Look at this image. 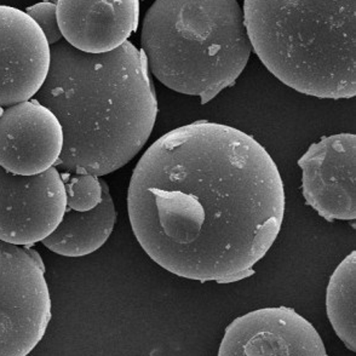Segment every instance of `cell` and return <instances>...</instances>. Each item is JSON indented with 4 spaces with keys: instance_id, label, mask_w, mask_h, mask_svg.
<instances>
[{
    "instance_id": "7a4b0ae2",
    "label": "cell",
    "mask_w": 356,
    "mask_h": 356,
    "mask_svg": "<svg viewBox=\"0 0 356 356\" xmlns=\"http://www.w3.org/2000/svg\"><path fill=\"white\" fill-rule=\"evenodd\" d=\"M47 79L34 96L63 131L55 168L104 176L131 161L156 120L158 101L145 54L132 42L86 54L62 39L50 47Z\"/></svg>"
},
{
    "instance_id": "30bf717a",
    "label": "cell",
    "mask_w": 356,
    "mask_h": 356,
    "mask_svg": "<svg viewBox=\"0 0 356 356\" xmlns=\"http://www.w3.org/2000/svg\"><path fill=\"white\" fill-rule=\"evenodd\" d=\"M62 148L61 124L35 99L10 106L0 115V166L8 172H45L56 165Z\"/></svg>"
},
{
    "instance_id": "8fae6325",
    "label": "cell",
    "mask_w": 356,
    "mask_h": 356,
    "mask_svg": "<svg viewBox=\"0 0 356 356\" xmlns=\"http://www.w3.org/2000/svg\"><path fill=\"white\" fill-rule=\"evenodd\" d=\"M62 37L86 54H106L122 47L140 22V0H57Z\"/></svg>"
},
{
    "instance_id": "9c48e42d",
    "label": "cell",
    "mask_w": 356,
    "mask_h": 356,
    "mask_svg": "<svg viewBox=\"0 0 356 356\" xmlns=\"http://www.w3.org/2000/svg\"><path fill=\"white\" fill-rule=\"evenodd\" d=\"M50 44L33 19L0 5V107L33 99L47 79Z\"/></svg>"
},
{
    "instance_id": "7c38bea8",
    "label": "cell",
    "mask_w": 356,
    "mask_h": 356,
    "mask_svg": "<svg viewBox=\"0 0 356 356\" xmlns=\"http://www.w3.org/2000/svg\"><path fill=\"white\" fill-rule=\"evenodd\" d=\"M102 200L90 211L67 207L61 223L42 240L44 246L65 257H84L101 249L112 234L117 211L107 183L102 179Z\"/></svg>"
},
{
    "instance_id": "9a60e30c",
    "label": "cell",
    "mask_w": 356,
    "mask_h": 356,
    "mask_svg": "<svg viewBox=\"0 0 356 356\" xmlns=\"http://www.w3.org/2000/svg\"><path fill=\"white\" fill-rule=\"evenodd\" d=\"M26 14L39 26L50 45L61 42V31L58 27L56 15V4L51 1H42L32 5L26 10Z\"/></svg>"
},
{
    "instance_id": "5bb4252c",
    "label": "cell",
    "mask_w": 356,
    "mask_h": 356,
    "mask_svg": "<svg viewBox=\"0 0 356 356\" xmlns=\"http://www.w3.org/2000/svg\"><path fill=\"white\" fill-rule=\"evenodd\" d=\"M66 188L67 207L74 211L92 210L102 200V179L86 174L62 175Z\"/></svg>"
},
{
    "instance_id": "6da1fadb",
    "label": "cell",
    "mask_w": 356,
    "mask_h": 356,
    "mask_svg": "<svg viewBox=\"0 0 356 356\" xmlns=\"http://www.w3.org/2000/svg\"><path fill=\"white\" fill-rule=\"evenodd\" d=\"M127 211L137 241L165 270L232 284L253 275L277 240L285 189L275 161L252 136L195 122L145 150Z\"/></svg>"
},
{
    "instance_id": "52a82bcc",
    "label": "cell",
    "mask_w": 356,
    "mask_h": 356,
    "mask_svg": "<svg viewBox=\"0 0 356 356\" xmlns=\"http://www.w3.org/2000/svg\"><path fill=\"white\" fill-rule=\"evenodd\" d=\"M217 356H328L316 328L286 307L243 315L225 328Z\"/></svg>"
},
{
    "instance_id": "3957f363",
    "label": "cell",
    "mask_w": 356,
    "mask_h": 356,
    "mask_svg": "<svg viewBox=\"0 0 356 356\" xmlns=\"http://www.w3.org/2000/svg\"><path fill=\"white\" fill-rule=\"evenodd\" d=\"M355 0H244L251 47L274 76L319 99L356 95Z\"/></svg>"
},
{
    "instance_id": "8992f818",
    "label": "cell",
    "mask_w": 356,
    "mask_h": 356,
    "mask_svg": "<svg viewBox=\"0 0 356 356\" xmlns=\"http://www.w3.org/2000/svg\"><path fill=\"white\" fill-rule=\"evenodd\" d=\"M66 188L55 166L24 176L0 166V240L17 246L37 244L61 223Z\"/></svg>"
},
{
    "instance_id": "ba28073f",
    "label": "cell",
    "mask_w": 356,
    "mask_h": 356,
    "mask_svg": "<svg viewBox=\"0 0 356 356\" xmlns=\"http://www.w3.org/2000/svg\"><path fill=\"white\" fill-rule=\"evenodd\" d=\"M355 141L353 134L323 137L298 160L305 202L325 220H355Z\"/></svg>"
},
{
    "instance_id": "5b68a950",
    "label": "cell",
    "mask_w": 356,
    "mask_h": 356,
    "mask_svg": "<svg viewBox=\"0 0 356 356\" xmlns=\"http://www.w3.org/2000/svg\"><path fill=\"white\" fill-rule=\"evenodd\" d=\"M51 320V298L39 253L0 240V356H27Z\"/></svg>"
},
{
    "instance_id": "4fadbf2b",
    "label": "cell",
    "mask_w": 356,
    "mask_h": 356,
    "mask_svg": "<svg viewBox=\"0 0 356 356\" xmlns=\"http://www.w3.org/2000/svg\"><path fill=\"white\" fill-rule=\"evenodd\" d=\"M356 253L353 251L333 272L326 292V309L334 332L355 352Z\"/></svg>"
},
{
    "instance_id": "2e32d148",
    "label": "cell",
    "mask_w": 356,
    "mask_h": 356,
    "mask_svg": "<svg viewBox=\"0 0 356 356\" xmlns=\"http://www.w3.org/2000/svg\"><path fill=\"white\" fill-rule=\"evenodd\" d=\"M45 1H51V3H55V4H56L57 0H45Z\"/></svg>"
},
{
    "instance_id": "277c9868",
    "label": "cell",
    "mask_w": 356,
    "mask_h": 356,
    "mask_svg": "<svg viewBox=\"0 0 356 356\" xmlns=\"http://www.w3.org/2000/svg\"><path fill=\"white\" fill-rule=\"evenodd\" d=\"M142 51L169 89L202 104L234 85L252 47L236 0H155L145 14Z\"/></svg>"
}]
</instances>
